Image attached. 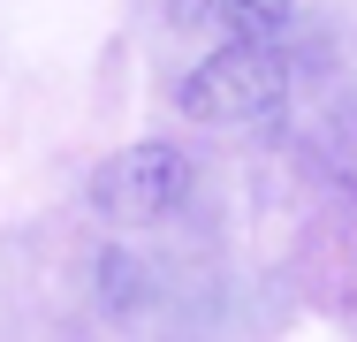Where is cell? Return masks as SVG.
I'll return each mask as SVG.
<instances>
[{"mask_svg": "<svg viewBox=\"0 0 357 342\" xmlns=\"http://www.w3.org/2000/svg\"><path fill=\"white\" fill-rule=\"evenodd\" d=\"M183 205H190V160L175 144H130V152L99 160V175H91V213L107 228H152Z\"/></svg>", "mask_w": 357, "mask_h": 342, "instance_id": "7a4b0ae2", "label": "cell"}, {"mask_svg": "<svg viewBox=\"0 0 357 342\" xmlns=\"http://www.w3.org/2000/svg\"><path fill=\"white\" fill-rule=\"evenodd\" d=\"M167 15L213 38H274L289 23V0H167Z\"/></svg>", "mask_w": 357, "mask_h": 342, "instance_id": "3957f363", "label": "cell"}, {"mask_svg": "<svg viewBox=\"0 0 357 342\" xmlns=\"http://www.w3.org/2000/svg\"><path fill=\"white\" fill-rule=\"evenodd\" d=\"M289 91V68L274 54V38H220L206 61L183 76V114L206 122V130H243V122H266Z\"/></svg>", "mask_w": 357, "mask_h": 342, "instance_id": "6da1fadb", "label": "cell"}]
</instances>
